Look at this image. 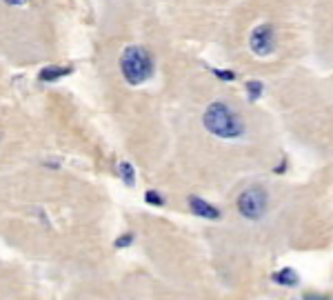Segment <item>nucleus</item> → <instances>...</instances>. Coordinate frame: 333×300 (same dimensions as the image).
Listing matches in <instances>:
<instances>
[{
    "label": "nucleus",
    "instance_id": "13",
    "mask_svg": "<svg viewBox=\"0 0 333 300\" xmlns=\"http://www.w3.org/2000/svg\"><path fill=\"white\" fill-rule=\"evenodd\" d=\"M4 4H9V7H25L29 0H2Z\"/></svg>",
    "mask_w": 333,
    "mask_h": 300
},
{
    "label": "nucleus",
    "instance_id": "9",
    "mask_svg": "<svg viewBox=\"0 0 333 300\" xmlns=\"http://www.w3.org/2000/svg\"><path fill=\"white\" fill-rule=\"evenodd\" d=\"M262 92H264V85L260 80H249L247 83V96H249L251 102H255V100L262 96Z\"/></svg>",
    "mask_w": 333,
    "mask_h": 300
},
{
    "label": "nucleus",
    "instance_id": "6",
    "mask_svg": "<svg viewBox=\"0 0 333 300\" xmlns=\"http://www.w3.org/2000/svg\"><path fill=\"white\" fill-rule=\"evenodd\" d=\"M71 71H74V67H69V65H65V67L49 65V67H45V69H40L38 80H40V83H58V80L71 76Z\"/></svg>",
    "mask_w": 333,
    "mask_h": 300
},
{
    "label": "nucleus",
    "instance_id": "4",
    "mask_svg": "<svg viewBox=\"0 0 333 300\" xmlns=\"http://www.w3.org/2000/svg\"><path fill=\"white\" fill-rule=\"evenodd\" d=\"M249 47L255 56L264 58V56H271L275 51V29L271 22H262V25L253 27L249 36Z\"/></svg>",
    "mask_w": 333,
    "mask_h": 300
},
{
    "label": "nucleus",
    "instance_id": "1",
    "mask_svg": "<svg viewBox=\"0 0 333 300\" xmlns=\"http://www.w3.org/2000/svg\"><path fill=\"white\" fill-rule=\"evenodd\" d=\"M202 125L211 136H218L222 140H236V138L245 136L247 131V125L240 118V113L233 111L225 100H216L204 109Z\"/></svg>",
    "mask_w": 333,
    "mask_h": 300
},
{
    "label": "nucleus",
    "instance_id": "2",
    "mask_svg": "<svg viewBox=\"0 0 333 300\" xmlns=\"http://www.w3.org/2000/svg\"><path fill=\"white\" fill-rule=\"evenodd\" d=\"M118 65H120V74H122V78H125V83L131 85V87H140L147 80H151L154 69H156L154 56H151L149 49L142 45L125 47Z\"/></svg>",
    "mask_w": 333,
    "mask_h": 300
},
{
    "label": "nucleus",
    "instance_id": "11",
    "mask_svg": "<svg viewBox=\"0 0 333 300\" xmlns=\"http://www.w3.org/2000/svg\"><path fill=\"white\" fill-rule=\"evenodd\" d=\"M131 242H133V233L127 231V233H120V236L113 240V247H116V249H127V247H131Z\"/></svg>",
    "mask_w": 333,
    "mask_h": 300
},
{
    "label": "nucleus",
    "instance_id": "10",
    "mask_svg": "<svg viewBox=\"0 0 333 300\" xmlns=\"http://www.w3.org/2000/svg\"><path fill=\"white\" fill-rule=\"evenodd\" d=\"M145 202L151 204V207H165L166 200L160 192H156V189H147L145 192Z\"/></svg>",
    "mask_w": 333,
    "mask_h": 300
},
{
    "label": "nucleus",
    "instance_id": "5",
    "mask_svg": "<svg viewBox=\"0 0 333 300\" xmlns=\"http://www.w3.org/2000/svg\"><path fill=\"white\" fill-rule=\"evenodd\" d=\"M189 209H191L196 216L200 218H207V220H220L222 218V211L218 207H213L211 202H207L204 198H200V196H189Z\"/></svg>",
    "mask_w": 333,
    "mask_h": 300
},
{
    "label": "nucleus",
    "instance_id": "7",
    "mask_svg": "<svg viewBox=\"0 0 333 300\" xmlns=\"http://www.w3.org/2000/svg\"><path fill=\"white\" fill-rule=\"evenodd\" d=\"M271 280H273L275 285H282V287H296L300 283V276L296 269H289V267H284V269L275 271L273 276H271Z\"/></svg>",
    "mask_w": 333,
    "mask_h": 300
},
{
    "label": "nucleus",
    "instance_id": "12",
    "mask_svg": "<svg viewBox=\"0 0 333 300\" xmlns=\"http://www.w3.org/2000/svg\"><path fill=\"white\" fill-rule=\"evenodd\" d=\"M213 76L220 80H225V83H231V80H236V71H227V69H213Z\"/></svg>",
    "mask_w": 333,
    "mask_h": 300
},
{
    "label": "nucleus",
    "instance_id": "14",
    "mask_svg": "<svg viewBox=\"0 0 333 300\" xmlns=\"http://www.w3.org/2000/svg\"><path fill=\"white\" fill-rule=\"evenodd\" d=\"M304 300H329V296H322V294H307Z\"/></svg>",
    "mask_w": 333,
    "mask_h": 300
},
{
    "label": "nucleus",
    "instance_id": "3",
    "mask_svg": "<svg viewBox=\"0 0 333 300\" xmlns=\"http://www.w3.org/2000/svg\"><path fill=\"white\" fill-rule=\"evenodd\" d=\"M269 207V194L262 187H249L238 196V211L247 220H260Z\"/></svg>",
    "mask_w": 333,
    "mask_h": 300
},
{
    "label": "nucleus",
    "instance_id": "8",
    "mask_svg": "<svg viewBox=\"0 0 333 300\" xmlns=\"http://www.w3.org/2000/svg\"><path fill=\"white\" fill-rule=\"evenodd\" d=\"M118 174H120L122 183L127 185V187H136V169H133L131 163H127V160H122L120 165H118Z\"/></svg>",
    "mask_w": 333,
    "mask_h": 300
}]
</instances>
